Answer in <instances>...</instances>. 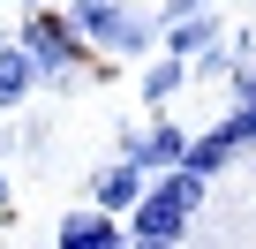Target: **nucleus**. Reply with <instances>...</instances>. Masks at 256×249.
<instances>
[{
	"instance_id": "obj_1",
	"label": "nucleus",
	"mask_w": 256,
	"mask_h": 249,
	"mask_svg": "<svg viewBox=\"0 0 256 249\" xmlns=\"http://www.w3.org/2000/svg\"><path fill=\"white\" fill-rule=\"evenodd\" d=\"M68 31L83 38V53L106 61H151L158 53V23L128 0H68Z\"/></svg>"
},
{
	"instance_id": "obj_2",
	"label": "nucleus",
	"mask_w": 256,
	"mask_h": 249,
	"mask_svg": "<svg viewBox=\"0 0 256 249\" xmlns=\"http://www.w3.org/2000/svg\"><path fill=\"white\" fill-rule=\"evenodd\" d=\"M196 204H204V181L196 174H158V181H144V196H136V211H128V241H181L188 234V219H196Z\"/></svg>"
},
{
	"instance_id": "obj_3",
	"label": "nucleus",
	"mask_w": 256,
	"mask_h": 249,
	"mask_svg": "<svg viewBox=\"0 0 256 249\" xmlns=\"http://www.w3.org/2000/svg\"><path fill=\"white\" fill-rule=\"evenodd\" d=\"M8 46L38 68V83H60L83 68V38L68 31V16H23V38H8Z\"/></svg>"
},
{
	"instance_id": "obj_4",
	"label": "nucleus",
	"mask_w": 256,
	"mask_h": 249,
	"mask_svg": "<svg viewBox=\"0 0 256 249\" xmlns=\"http://www.w3.org/2000/svg\"><path fill=\"white\" fill-rule=\"evenodd\" d=\"M188 151V129H174V121H151V129H120V166H136L144 181L174 174Z\"/></svg>"
},
{
	"instance_id": "obj_5",
	"label": "nucleus",
	"mask_w": 256,
	"mask_h": 249,
	"mask_svg": "<svg viewBox=\"0 0 256 249\" xmlns=\"http://www.w3.org/2000/svg\"><path fill=\"white\" fill-rule=\"evenodd\" d=\"M218 38H226V23H218L211 8H204V16H188V23H166V31H158V53L188 68V61H196V53H211Z\"/></svg>"
},
{
	"instance_id": "obj_6",
	"label": "nucleus",
	"mask_w": 256,
	"mask_h": 249,
	"mask_svg": "<svg viewBox=\"0 0 256 249\" xmlns=\"http://www.w3.org/2000/svg\"><path fill=\"white\" fill-rule=\"evenodd\" d=\"M120 241H128V234H120V219H106V211H68L53 249H120Z\"/></svg>"
},
{
	"instance_id": "obj_7",
	"label": "nucleus",
	"mask_w": 256,
	"mask_h": 249,
	"mask_svg": "<svg viewBox=\"0 0 256 249\" xmlns=\"http://www.w3.org/2000/svg\"><path fill=\"white\" fill-rule=\"evenodd\" d=\"M90 196H98V211H106V219H120V211H136V196H144V174L113 159V166H98V181H90Z\"/></svg>"
},
{
	"instance_id": "obj_8",
	"label": "nucleus",
	"mask_w": 256,
	"mask_h": 249,
	"mask_svg": "<svg viewBox=\"0 0 256 249\" xmlns=\"http://www.w3.org/2000/svg\"><path fill=\"white\" fill-rule=\"evenodd\" d=\"M30 91H38V68H30L8 38H0V113H23V106H30Z\"/></svg>"
},
{
	"instance_id": "obj_9",
	"label": "nucleus",
	"mask_w": 256,
	"mask_h": 249,
	"mask_svg": "<svg viewBox=\"0 0 256 249\" xmlns=\"http://www.w3.org/2000/svg\"><path fill=\"white\" fill-rule=\"evenodd\" d=\"M181 83H188V68H181V61H166V53H151V61H144V98H151V106H166Z\"/></svg>"
},
{
	"instance_id": "obj_10",
	"label": "nucleus",
	"mask_w": 256,
	"mask_h": 249,
	"mask_svg": "<svg viewBox=\"0 0 256 249\" xmlns=\"http://www.w3.org/2000/svg\"><path fill=\"white\" fill-rule=\"evenodd\" d=\"M204 8H211V0H158V16H151V23L166 31V23H188V16H204Z\"/></svg>"
},
{
	"instance_id": "obj_11",
	"label": "nucleus",
	"mask_w": 256,
	"mask_h": 249,
	"mask_svg": "<svg viewBox=\"0 0 256 249\" xmlns=\"http://www.w3.org/2000/svg\"><path fill=\"white\" fill-rule=\"evenodd\" d=\"M8 204H16V189H8V166H0V211H8Z\"/></svg>"
},
{
	"instance_id": "obj_12",
	"label": "nucleus",
	"mask_w": 256,
	"mask_h": 249,
	"mask_svg": "<svg viewBox=\"0 0 256 249\" xmlns=\"http://www.w3.org/2000/svg\"><path fill=\"white\" fill-rule=\"evenodd\" d=\"M120 249H166V241H120Z\"/></svg>"
}]
</instances>
